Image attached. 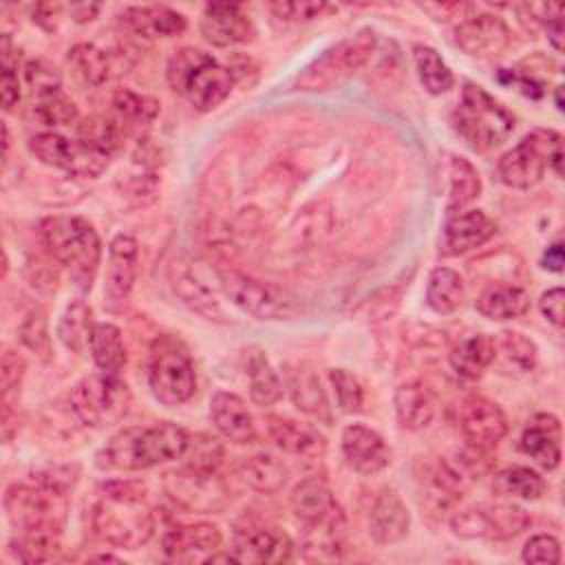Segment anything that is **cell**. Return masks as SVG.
Instances as JSON below:
<instances>
[{"instance_id":"obj_1","label":"cell","mask_w":565,"mask_h":565,"mask_svg":"<svg viewBox=\"0 0 565 565\" xmlns=\"http://www.w3.org/2000/svg\"><path fill=\"white\" fill-rule=\"evenodd\" d=\"M95 534L117 547L137 550L154 532V512L146 505V486L139 481H106L93 508Z\"/></svg>"},{"instance_id":"obj_2","label":"cell","mask_w":565,"mask_h":565,"mask_svg":"<svg viewBox=\"0 0 565 565\" xmlns=\"http://www.w3.org/2000/svg\"><path fill=\"white\" fill-rule=\"evenodd\" d=\"M188 433L170 422L154 426H130L108 439L97 452V466L108 470H146L163 461L181 459L188 446Z\"/></svg>"},{"instance_id":"obj_3","label":"cell","mask_w":565,"mask_h":565,"mask_svg":"<svg viewBox=\"0 0 565 565\" xmlns=\"http://www.w3.org/2000/svg\"><path fill=\"white\" fill-rule=\"evenodd\" d=\"M42 241L71 280L88 291L102 260V241L95 227L82 216H51L42 223Z\"/></svg>"},{"instance_id":"obj_4","label":"cell","mask_w":565,"mask_h":565,"mask_svg":"<svg viewBox=\"0 0 565 565\" xmlns=\"http://www.w3.org/2000/svg\"><path fill=\"white\" fill-rule=\"evenodd\" d=\"M168 84L174 93L188 97V102L205 113L216 108L234 88V75L230 66L218 64L212 55L199 49H181L168 62Z\"/></svg>"},{"instance_id":"obj_5","label":"cell","mask_w":565,"mask_h":565,"mask_svg":"<svg viewBox=\"0 0 565 565\" xmlns=\"http://www.w3.org/2000/svg\"><path fill=\"white\" fill-rule=\"evenodd\" d=\"M4 510L20 532H62L68 512L66 490L57 479L35 477L4 492Z\"/></svg>"},{"instance_id":"obj_6","label":"cell","mask_w":565,"mask_h":565,"mask_svg":"<svg viewBox=\"0 0 565 565\" xmlns=\"http://www.w3.org/2000/svg\"><path fill=\"white\" fill-rule=\"evenodd\" d=\"M452 124L470 148L486 152L501 146L512 135L514 115L479 84L466 82L452 113Z\"/></svg>"},{"instance_id":"obj_7","label":"cell","mask_w":565,"mask_h":565,"mask_svg":"<svg viewBox=\"0 0 565 565\" xmlns=\"http://www.w3.org/2000/svg\"><path fill=\"white\" fill-rule=\"evenodd\" d=\"M563 174V139L554 130L536 128L499 159V177L505 185L527 190L536 185L545 170Z\"/></svg>"},{"instance_id":"obj_8","label":"cell","mask_w":565,"mask_h":565,"mask_svg":"<svg viewBox=\"0 0 565 565\" xmlns=\"http://www.w3.org/2000/svg\"><path fill=\"white\" fill-rule=\"evenodd\" d=\"M375 33L362 29L355 35L324 49L296 77L300 90H329L355 75L375 51Z\"/></svg>"},{"instance_id":"obj_9","label":"cell","mask_w":565,"mask_h":565,"mask_svg":"<svg viewBox=\"0 0 565 565\" xmlns=\"http://www.w3.org/2000/svg\"><path fill=\"white\" fill-rule=\"evenodd\" d=\"M148 384L152 395L166 404L177 406L188 402L196 391V373L188 349L172 335H159L150 347Z\"/></svg>"},{"instance_id":"obj_10","label":"cell","mask_w":565,"mask_h":565,"mask_svg":"<svg viewBox=\"0 0 565 565\" xmlns=\"http://www.w3.org/2000/svg\"><path fill=\"white\" fill-rule=\"evenodd\" d=\"M71 411L90 428L119 422L130 406V391L117 375H88L71 388Z\"/></svg>"},{"instance_id":"obj_11","label":"cell","mask_w":565,"mask_h":565,"mask_svg":"<svg viewBox=\"0 0 565 565\" xmlns=\"http://www.w3.org/2000/svg\"><path fill=\"white\" fill-rule=\"evenodd\" d=\"M221 285L238 309L258 320H291L300 313L298 298L274 282H263L238 271H223Z\"/></svg>"},{"instance_id":"obj_12","label":"cell","mask_w":565,"mask_h":565,"mask_svg":"<svg viewBox=\"0 0 565 565\" xmlns=\"http://www.w3.org/2000/svg\"><path fill=\"white\" fill-rule=\"evenodd\" d=\"M163 490L188 512H216L227 503V486L216 470H196L183 466L163 475Z\"/></svg>"},{"instance_id":"obj_13","label":"cell","mask_w":565,"mask_h":565,"mask_svg":"<svg viewBox=\"0 0 565 565\" xmlns=\"http://www.w3.org/2000/svg\"><path fill=\"white\" fill-rule=\"evenodd\" d=\"M29 150L44 166L62 168L75 177H97L108 166V154L57 132H40L31 137Z\"/></svg>"},{"instance_id":"obj_14","label":"cell","mask_w":565,"mask_h":565,"mask_svg":"<svg viewBox=\"0 0 565 565\" xmlns=\"http://www.w3.org/2000/svg\"><path fill=\"white\" fill-rule=\"evenodd\" d=\"M294 552L291 539L276 525L245 521L234 530L232 554L238 563H282Z\"/></svg>"},{"instance_id":"obj_15","label":"cell","mask_w":565,"mask_h":565,"mask_svg":"<svg viewBox=\"0 0 565 565\" xmlns=\"http://www.w3.org/2000/svg\"><path fill=\"white\" fill-rule=\"evenodd\" d=\"M459 428L470 446L490 450L505 437L508 417L492 399L470 395L459 406Z\"/></svg>"},{"instance_id":"obj_16","label":"cell","mask_w":565,"mask_h":565,"mask_svg":"<svg viewBox=\"0 0 565 565\" xmlns=\"http://www.w3.org/2000/svg\"><path fill=\"white\" fill-rule=\"evenodd\" d=\"M68 64L82 82L102 86L108 79L128 73L135 60L126 49H102L93 42H79L68 51Z\"/></svg>"},{"instance_id":"obj_17","label":"cell","mask_w":565,"mask_h":565,"mask_svg":"<svg viewBox=\"0 0 565 565\" xmlns=\"http://www.w3.org/2000/svg\"><path fill=\"white\" fill-rule=\"evenodd\" d=\"M137 241L130 234H117L108 245L104 305L110 311H117L132 291L137 274Z\"/></svg>"},{"instance_id":"obj_18","label":"cell","mask_w":565,"mask_h":565,"mask_svg":"<svg viewBox=\"0 0 565 565\" xmlns=\"http://www.w3.org/2000/svg\"><path fill=\"white\" fill-rule=\"evenodd\" d=\"M201 33L214 46L252 42L256 35L252 18L236 2H210L201 15Z\"/></svg>"},{"instance_id":"obj_19","label":"cell","mask_w":565,"mask_h":565,"mask_svg":"<svg viewBox=\"0 0 565 565\" xmlns=\"http://www.w3.org/2000/svg\"><path fill=\"white\" fill-rule=\"evenodd\" d=\"M457 46L472 57H494L510 46V29L499 15L479 13L461 20L455 29Z\"/></svg>"},{"instance_id":"obj_20","label":"cell","mask_w":565,"mask_h":565,"mask_svg":"<svg viewBox=\"0 0 565 565\" xmlns=\"http://www.w3.org/2000/svg\"><path fill=\"white\" fill-rule=\"evenodd\" d=\"M342 455L360 475H375L391 461V448L384 437L364 424H351L342 430Z\"/></svg>"},{"instance_id":"obj_21","label":"cell","mask_w":565,"mask_h":565,"mask_svg":"<svg viewBox=\"0 0 565 565\" xmlns=\"http://www.w3.org/2000/svg\"><path fill=\"white\" fill-rule=\"evenodd\" d=\"M497 232V223L481 210H461L455 212L446 225L441 236V254L459 256L475 247H481Z\"/></svg>"},{"instance_id":"obj_22","label":"cell","mask_w":565,"mask_h":565,"mask_svg":"<svg viewBox=\"0 0 565 565\" xmlns=\"http://www.w3.org/2000/svg\"><path fill=\"white\" fill-rule=\"evenodd\" d=\"M408 525H411V514L402 497L391 488L380 490L369 514L371 539L380 545L397 543L408 534Z\"/></svg>"},{"instance_id":"obj_23","label":"cell","mask_w":565,"mask_h":565,"mask_svg":"<svg viewBox=\"0 0 565 565\" xmlns=\"http://www.w3.org/2000/svg\"><path fill=\"white\" fill-rule=\"evenodd\" d=\"M168 278L174 289V294L181 298L183 305H188L192 311H196L201 318L216 322V324H227L230 318L221 302L214 298V294L183 265V263H172L168 267Z\"/></svg>"},{"instance_id":"obj_24","label":"cell","mask_w":565,"mask_h":565,"mask_svg":"<svg viewBox=\"0 0 565 565\" xmlns=\"http://www.w3.org/2000/svg\"><path fill=\"white\" fill-rule=\"evenodd\" d=\"M291 510L294 514L305 521L307 525L316 527L322 523H329L333 519H340L342 512L329 490V486L318 479V477H309L302 479L294 492H291Z\"/></svg>"},{"instance_id":"obj_25","label":"cell","mask_w":565,"mask_h":565,"mask_svg":"<svg viewBox=\"0 0 565 565\" xmlns=\"http://www.w3.org/2000/svg\"><path fill=\"white\" fill-rule=\"evenodd\" d=\"M521 448L541 468L554 470L561 463V424L550 413L534 415L521 435Z\"/></svg>"},{"instance_id":"obj_26","label":"cell","mask_w":565,"mask_h":565,"mask_svg":"<svg viewBox=\"0 0 565 565\" xmlns=\"http://www.w3.org/2000/svg\"><path fill=\"white\" fill-rule=\"evenodd\" d=\"M210 417L221 435L234 444H252L256 439L252 413L234 393H214L210 399Z\"/></svg>"},{"instance_id":"obj_27","label":"cell","mask_w":565,"mask_h":565,"mask_svg":"<svg viewBox=\"0 0 565 565\" xmlns=\"http://www.w3.org/2000/svg\"><path fill=\"white\" fill-rule=\"evenodd\" d=\"M121 22L143 38H174L185 29V18L163 4L128 7L121 13Z\"/></svg>"},{"instance_id":"obj_28","label":"cell","mask_w":565,"mask_h":565,"mask_svg":"<svg viewBox=\"0 0 565 565\" xmlns=\"http://www.w3.org/2000/svg\"><path fill=\"white\" fill-rule=\"evenodd\" d=\"M267 433L271 441L289 455H300V457H320L324 452V437L300 422L287 419V417H267Z\"/></svg>"},{"instance_id":"obj_29","label":"cell","mask_w":565,"mask_h":565,"mask_svg":"<svg viewBox=\"0 0 565 565\" xmlns=\"http://www.w3.org/2000/svg\"><path fill=\"white\" fill-rule=\"evenodd\" d=\"M395 415L404 430H422L435 417V395L419 382H406L395 391Z\"/></svg>"},{"instance_id":"obj_30","label":"cell","mask_w":565,"mask_h":565,"mask_svg":"<svg viewBox=\"0 0 565 565\" xmlns=\"http://www.w3.org/2000/svg\"><path fill=\"white\" fill-rule=\"evenodd\" d=\"M287 384H289L294 404L302 413H307L324 424L331 422V406H329L327 393H324L318 375L309 366H302V364L291 366L287 373Z\"/></svg>"},{"instance_id":"obj_31","label":"cell","mask_w":565,"mask_h":565,"mask_svg":"<svg viewBox=\"0 0 565 565\" xmlns=\"http://www.w3.org/2000/svg\"><path fill=\"white\" fill-rule=\"evenodd\" d=\"M163 552L170 558H185L192 552H214L221 545V530L214 523L177 525L163 534Z\"/></svg>"},{"instance_id":"obj_32","label":"cell","mask_w":565,"mask_h":565,"mask_svg":"<svg viewBox=\"0 0 565 565\" xmlns=\"http://www.w3.org/2000/svg\"><path fill=\"white\" fill-rule=\"evenodd\" d=\"M490 364H494V338L486 333L470 335L450 351L452 371L466 380H479Z\"/></svg>"},{"instance_id":"obj_33","label":"cell","mask_w":565,"mask_h":565,"mask_svg":"<svg viewBox=\"0 0 565 565\" xmlns=\"http://www.w3.org/2000/svg\"><path fill=\"white\" fill-rule=\"evenodd\" d=\"M238 475L252 490L263 494L280 492L289 479L287 466L267 452H258L243 459L238 466Z\"/></svg>"},{"instance_id":"obj_34","label":"cell","mask_w":565,"mask_h":565,"mask_svg":"<svg viewBox=\"0 0 565 565\" xmlns=\"http://www.w3.org/2000/svg\"><path fill=\"white\" fill-rule=\"evenodd\" d=\"M530 296L516 285H492L477 298V311L490 320H512L527 311Z\"/></svg>"},{"instance_id":"obj_35","label":"cell","mask_w":565,"mask_h":565,"mask_svg":"<svg viewBox=\"0 0 565 565\" xmlns=\"http://www.w3.org/2000/svg\"><path fill=\"white\" fill-rule=\"evenodd\" d=\"M245 375L249 380V397L254 404L271 406L282 397V382L263 351H245Z\"/></svg>"},{"instance_id":"obj_36","label":"cell","mask_w":565,"mask_h":565,"mask_svg":"<svg viewBox=\"0 0 565 565\" xmlns=\"http://www.w3.org/2000/svg\"><path fill=\"white\" fill-rule=\"evenodd\" d=\"M33 90L35 117L46 126H71L77 119L75 102L62 90L60 82L42 84Z\"/></svg>"},{"instance_id":"obj_37","label":"cell","mask_w":565,"mask_h":565,"mask_svg":"<svg viewBox=\"0 0 565 565\" xmlns=\"http://www.w3.org/2000/svg\"><path fill=\"white\" fill-rule=\"evenodd\" d=\"M466 285L463 278L450 267H435L426 285V305L441 316L457 311L463 302Z\"/></svg>"},{"instance_id":"obj_38","label":"cell","mask_w":565,"mask_h":565,"mask_svg":"<svg viewBox=\"0 0 565 565\" xmlns=\"http://www.w3.org/2000/svg\"><path fill=\"white\" fill-rule=\"evenodd\" d=\"M90 355L102 373L117 375L126 364V347L119 327L113 322H97L88 342Z\"/></svg>"},{"instance_id":"obj_39","label":"cell","mask_w":565,"mask_h":565,"mask_svg":"<svg viewBox=\"0 0 565 565\" xmlns=\"http://www.w3.org/2000/svg\"><path fill=\"white\" fill-rule=\"evenodd\" d=\"M530 525V514L514 503L481 508V539H512Z\"/></svg>"},{"instance_id":"obj_40","label":"cell","mask_w":565,"mask_h":565,"mask_svg":"<svg viewBox=\"0 0 565 565\" xmlns=\"http://www.w3.org/2000/svg\"><path fill=\"white\" fill-rule=\"evenodd\" d=\"M547 483L545 479L525 466H514L505 468L494 475L492 490L499 497H514V499H525V501H536L543 497Z\"/></svg>"},{"instance_id":"obj_41","label":"cell","mask_w":565,"mask_h":565,"mask_svg":"<svg viewBox=\"0 0 565 565\" xmlns=\"http://www.w3.org/2000/svg\"><path fill=\"white\" fill-rule=\"evenodd\" d=\"M93 327H95V322H93L90 307L84 300H73L60 318L57 338L66 349L82 353L90 342Z\"/></svg>"},{"instance_id":"obj_42","label":"cell","mask_w":565,"mask_h":565,"mask_svg":"<svg viewBox=\"0 0 565 565\" xmlns=\"http://www.w3.org/2000/svg\"><path fill=\"white\" fill-rule=\"evenodd\" d=\"M450 192H448V212H461L468 203H472L481 192V179L477 168L463 157H450L448 163Z\"/></svg>"},{"instance_id":"obj_43","label":"cell","mask_w":565,"mask_h":565,"mask_svg":"<svg viewBox=\"0 0 565 565\" xmlns=\"http://www.w3.org/2000/svg\"><path fill=\"white\" fill-rule=\"evenodd\" d=\"M113 110H115V119L128 132L132 128L148 126L157 117L159 104L152 97H146V95L119 88L113 95Z\"/></svg>"},{"instance_id":"obj_44","label":"cell","mask_w":565,"mask_h":565,"mask_svg":"<svg viewBox=\"0 0 565 565\" xmlns=\"http://www.w3.org/2000/svg\"><path fill=\"white\" fill-rule=\"evenodd\" d=\"M497 360L503 369L527 373L536 364V344L519 331H503L494 338V362Z\"/></svg>"},{"instance_id":"obj_45","label":"cell","mask_w":565,"mask_h":565,"mask_svg":"<svg viewBox=\"0 0 565 565\" xmlns=\"http://www.w3.org/2000/svg\"><path fill=\"white\" fill-rule=\"evenodd\" d=\"M413 60L417 66V75L430 95H444L452 88L455 84L452 71L446 66V62L433 46L417 44L413 49Z\"/></svg>"},{"instance_id":"obj_46","label":"cell","mask_w":565,"mask_h":565,"mask_svg":"<svg viewBox=\"0 0 565 565\" xmlns=\"http://www.w3.org/2000/svg\"><path fill=\"white\" fill-rule=\"evenodd\" d=\"M77 135H79L77 141H82L84 146L95 148V150L110 157L119 148L121 137L126 135V130L121 128V124L115 117L95 115V117H88L79 124Z\"/></svg>"},{"instance_id":"obj_47","label":"cell","mask_w":565,"mask_h":565,"mask_svg":"<svg viewBox=\"0 0 565 565\" xmlns=\"http://www.w3.org/2000/svg\"><path fill=\"white\" fill-rule=\"evenodd\" d=\"M11 552L22 563H49L60 554V532H20Z\"/></svg>"},{"instance_id":"obj_48","label":"cell","mask_w":565,"mask_h":565,"mask_svg":"<svg viewBox=\"0 0 565 565\" xmlns=\"http://www.w3.org/2000/svg\"><path fill=\"white\" fill-rule=\"evenodd\" d=\"M221 459H223V446L216 437H210L205 433L188 437L183 466H190L196 470H216L221 466Z\"/></svg>"},{"instance_id":"obj_49","label":"cell","mask_w":565,"mask_h":565,"mask_svg":"<svg viewBox=\"0 0 565 565\" xmlns=\"http://www.w3.org/2000/svg\"><path fill=\"white\" fill-rule=\"evenodd\" d=\"M18 335H20V342L29 351L40 355L44 362L51 358V335H49L46 316L42 309H33L26 313V318L18 329Z\"/></svg>"},{"instance_id":"obj_50","label":"cell","mask_w":565,"mask_h":565,"mask_svg":"<svg viewBox=\"0 0 565 565\" xmlns=\"http://www.w3.org/2000/svg\"><path fill=\"white\" fill-rule=\"evenodd\" d=\"M329 380L333 384L338 406L344 413L362 411V406H364V388H362L360 380L351 371L333 369V371H329Z\"/></svg>"},{"instance_id":"obj_51","label":"cell","mask_w":565,"mask_h":565,"mask_svg":"<svg viewBox=\"0 0 565 565\" xmlns=\"http://www.w3.org/2000/svg\"><path fill=\"white\" fill-rule=\"evenodd\" d=\"M521 558L525 563L556 565L561 563V543L552 534H536L525 543Z\"/></svg>"},{"instance_id":"obj_52","label":"cell","mask_w":565,"mask_h":565,"mask_svg":"<svg viewBox=\"0 0 565 565\" xmlns=\"http://www.w3.org/2000/svg\"><path fill=\"white\" fill-rule=\"evenodd\" d=\"M269 9L278 15V18H285V20H313V18H320L322 13H329L333 11L331 4H324V2H271Z\"/></svg>"},{"instance_id":"obj_53","label":"cell","mask_w":565,"mask_h":565,"mask_svg":"<svg viewBox=\"0 0 565 565\" xmlns=\"http://www.w3.org/2000/svg\"><path fill=\"white\" fill-rule=\"evenodd\" d=\"M24 360L15 351H4L2 353V371H0V388H2V399H9L11 391L20 386V380L24 375Z\"/></svg>"},{"instance_id":"obj_54","label":"cell","mask_w":565,"mask_h":565,"mask_svg":"<svg viewBox=\"0 0 565 565\" xmlns=\"http://www.w3.org/2000/svg\"><path fill=\"white\" fill-rule=\"evenodd\" d=\"M563 298H565V291L561 287H554V289H547L541 300H539V309L541 313L545 316V320H550L554 327H561L563 324Z\"/></svg>"},{"instance_id":"obj_55","label":"cell","mask_w":565,"mask_h":565,"mask_svg":"<svg viewBox=\"0 0 565 565\" xmlns=\"http://www.w3.org/2000/svg\"><path fill=\"white\" fill-rule=\"evenodd\" d=\"M0 93H2V108L4 110H13V106L20 102V82H18V73L13 71V66L9 62H4L2 66V77H0Z\"/></svg>"},{"instance_id":"obj_56","label":"cell","mask_w":565,"mask_h":565,"mask_svg":"<svg viewBox=\"0 0 565 565\" xmlns=\"http://www.w3.org/2000/svg\"><path fill=\"white\" fill-rule=\"evenodd\" d=\"M543 29L547 31V40L552 42V46L556 51H563V13L552 18V20H547Z\"/></svg>"},{"instance_id":"obj_57","label":"cell","mask_w":565,"mask_h":565,"mask_svg":"<svg viewBox=\"0 0 565 565\" xmlns=\"http://www.w3.org/2000/svg\"><path fill=\"white\" fill-rule=\"evenodd\" d=\"M563 247H561V243H554V245H550L547 247V252H545V256H543V267H547V269H552V271H561L563 269Z\"/></svg>"},{"instance_id":"obj_58","label":"cell","mask_w":565,"mask_h":565,"mask_svg":"<svg viewBox=\"0 0 565 565\" xmlns=\"http://www.w3.org/2000/svg\"><path fill=\"white\" fill-rule=\"evenodd\" d=\"M99 11V4H71V15L75 22H88Z\"/></svg>"},{"instance_id":"obj_59","label":"cell","mask_w":565,"mask_h":565,"mask_svg":"<svg viewBox=\"0 0 565 565\" xmlns=\"http://www.w3.org/2000/svg\"><path fill=\"white\" fill-rule=\"evenodd\" d=\"M561 93H563V88H561V86H556V108H558V110H563V99H561Z\"/></svg>"}]
</instances>
